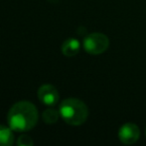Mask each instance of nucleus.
Instances as JSON below:
<instances>
[{"label": "nucleus", "mask_w": 146, "mask_h": 146, "mask_svg": "<svg viewBox=\"0 0 146 146\" xmlns=\"http://www.w3.org/2000/svg\"><path fill=\"white\" fill-rule=\"evenodd\" d=\"M39 112L30 101H19L12 105L7 114L9 127L15 132H27L36 126Z\"/></svg>", "instance_id": "nucleus-1"}, {"label": "nucleus", "mask_w": 146, "mask_h": 146, "mask_svg": "<svg viewBox=\"0 0 146 146\" xmlns=\"http://www.w3.org/2000/svg\"><path fill=\"white\" fill-rule=\"evenodd\" d=\"M59 112L67 124L79 126L86 122L88 116V109L85 102L78 98H67L60 104Z\"/></svg>", "instance_id": "nucleus-2"}, {"label": "nucleus", "mask_w": 146, "mask_h": 146, "mask_svg": "<svg viewBox=\"0 0 146 146\" xmlns=\"http://www.w3.org/2000/svg\"><path fill=\"white\" fill-rule=\"evenodd\" d=\"M108 46H110V40L108 36L98 32L88 34L83 41L84 49L86 52L92 55H98L106 52Z\"/></svg>", "instance_id": "nucleus-3"}, {"label": "nucleus", "mask_w": 146, "mask_h": 146, "mask_svg": "<svg viewBox=\"0 0 146 146\" xmlns=\"http://www.w3.org/2000/svg\"><path fill=\"white\" fill-rule=\"evenodd\" d=\"M37 96L39 100L44 105L53 107L59 102L60 95L57 88L51 84H44L37 91Z\"/></svg>", "instance_id": "nucleus-4"}, {"label": "nucleus", "mask_w": 146, "mask_h": 146, "mask_svg": "<svg viewBox=\"0 0 146 146\" xmlns=\"http://www.w3.org/2000/svg\"><path fill=\"white\" fill-rule=\"evenodd\" d=\"M140 130L139 127L134 123H125L119 128L118 138L121 143L125 145H130L135 143L139 139Z\"/></svg>", "instance_id": "nucleus-5"}, {"label": "nucleus", "mask_w": 146, "mask_h": 146, "mask_svg": "<svg viewBox=\"0 0 146 146\" xmlns=\"http://www.w3.org/2000/svg\"><path fill=\"white\" fill-rule=\"evenodd\" d=\"M81 49V43L76 38H69L65 40L62 44L61 50L65 56L73 57L80 52Z\"/></svg>", "instance_id": "nucleus-6"}, {"label": "nucleus", "mask_w": 146, "mask_h": 146, "mask_svg": "<svg viewBox=\"0 0 146 146\" xmlns=\"http://www.w3.org/2000/svg\"><path fill=\"white\" fill-rule=\"evenodd\" d=\"M13 143V130L10 127L0 125V146H11Z\"/></svg>", "instance_id": "nucleus-7"}, {"label": "nucleus", "mask_w": 146, "mask_h": 146, "mask_svg": "<svg viewBox=\"0 0 146 146\" xmlns=\"http://www.w3.org/2000/svg\"><path fill=\"white\" fill-rule=\"evenodd\" d=\"M60 116H61L60 112L56 109H54V108H48V109L44 110V112L42 114L43 120L47 124H54V123L58 122Z\"/></svg>", "instance_id": "nucleus-8"}, {"label": "nucleus", "mask_w": 146, "mask_h": 146, "mask_svg": "<svg viewBox=\"0 0 146 146\" xmlns=\"http://www.w3.org/2000/svg\"><path fill=\"white\" fill-rule=\"evenodd\" d=\"M16 143H17V145H19V146H32V145H34V142H33L32 138L26 134H22L21 136L18 138V140Z\"/></svg>", "instance_id": "nucleus-9"}, {"label": "nucleus", "mask_w": 146, "mask_h": 146, "mask_svg": "<svg viewBox=\"0 0 146 146\" xmlns=\"http://www.w3.org/2000/svg\"><path fill=\"white\" fill-rule=\"evenodd\" d=\"M145 135H146V130H145Z\"/></svg>", "instance_id": "nucleus-10"}]
</instances>
